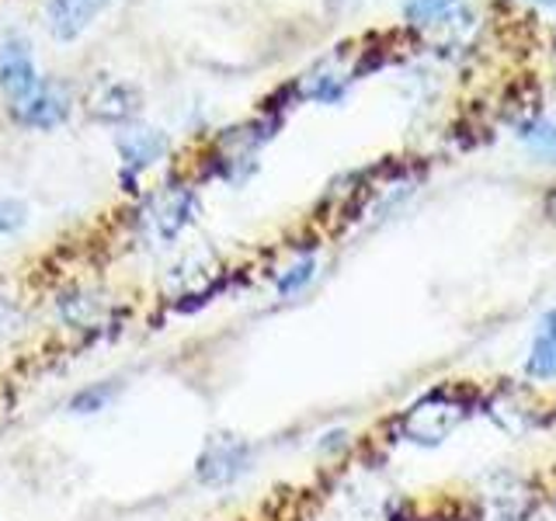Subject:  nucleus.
<instances>
[{"instance_id":"nucleus-1","label":"nucleus","mask_w":556,"mask_h":521,"mask_svg":"<svg viewBox=\"0 0 556 521\" xmlns=\"http://www.w3.org/2000/svg\"><path fill=\"white\" fill-rule=\"evenodd\" d=\"M480 399L463 382H439L396 414V439L417 448H439L452 431L477 414Z\"/></svg>"},{"instance_id":"nucleus-2","label":"nucleus","mask_w":556,"mask_h":521,"mask_svg":"<svg viewBox=\"0 0 556 521\" xmlns=\"http://www.w3.org/2000/svg\"><path fill=\"white\" fill-rule=\"evenodd\" d=\"M251 469V445L233 434H216L199 452V483L205 486H230Z\"/></svg>"},{"instance_id":"nucleus-3","label":"nucleus","mask_w":556,"mask_h":521,"mask_svg":"<svg viewBox=\"0 0 556 521\" xmlns=\"http://www.w3.org/2000/svg\"><path fill=\"white\" fill-rule=\"evenodd\" d=\"M8 109H11V118L17 122V126H25V129H56L70 118L74 98H70V91L63 84L42 80L28 98L8 104Z\"/></svg>"},{"instance_id":"nucleus-4","label":"nucleus","mask_w":556,"mask_h":521,"mask_svg":"<svg viewBox=\"0 0 556 521\" xmlns=\"http://www.w3.org/2000/svg\"><path fill=\"white\" fill-rule=\"evenodd\" d=\"M39 84L42 77H39V69H35L28 42L22 35H8L4 46H0V91H4L8 104L28 98Z\"/></svg>"},{"instance_id":"nucleus-5","label":"nucleus","mask_w":556,"mask_h":521,"mask_svg":"<svg viewBox=\"0 0 556 521\" xmlns=\"http://www.w3.org/2000/svg\"><path fill=\"white\" fill-rule=\"evenodd\" d=\"M195 216H199V195L185 185H167L150 202V223L156 226V237L161 240L181 237V230Z\"/></svg>"},{"instance_id":"nucleus-6","label":"nucleus","mask_w":556,"mask_h":521,"mask_svg":"<svg viewBox=\"0 0 556 521\" xmlns=\"http://www.w3.org/2000/svg\"><path fill=\"white\" fill-rule=\"evenodd\" d=\"M115 150L122 156V174H132L136 178L139 170L164 161V153L170 150V139L153 126H136V129H122L115 136Z\"/></svg>"},{"instance_id":"nucleus-7","label":"nucleus","mask_w":556,"mask_h":521,"mask_svg":"<svg viewBox=\"0 0 556 521\" xmlns=\"http://www.w3.org/2000/svg\"><path fill=\"white\" fill-rule=\"evenodd\" d=\"M109 0H49L46 4V25L56 42H74L91 28Z\"/></svg>"},{"instance_id":"nucleus-8","label":"nucleus","mask_w":556,"mask_h":521,"mask_svg":"<svg viewBox=\"0 0 556 521\" xmlns=\"http://www.w3.org/2000/svg\"><path fill=\"white\" fill-rule=\"evenodd\" d=\"M143 109V91L136 84L126 80H104L98 91L87 98V112H91L98 122H129Z\"/></svg>"},{"instance_id":"nucleus-9","label":"nucleus","mask_w":556,"mask_h":521,"mask_svg":"<svg viewBox=\"0 0 556 521\" xmlns=\"http://www.w3.org/2000/svg\"><path fill=\"white\" fill-rule=\"evenodd\" d=\"M400 14L410 28H442L463 22L466 4L463 0H404Z\"/></svg>"},{"instance_id":"nucleus-10","label":"nucleus","mask_w":556,"mask_h":521,"mask_svg":"<svg viewBox=\"0 0 556 521\" xmlns=\"http://www.w3.org/2000/svg\"><path fill=\"white\" fill-rule=\"evenodd\" d=\"M521 376L535 382V386H549V382H556V341L535 334L526 358H521Z\"/></svg>"},{"instance_id":"nucleus-11","label":"nucleus","mask_w":556,"mask_h":521,"mask_svg":"<svg viewBox=\"0 0 556 521\" xmlns=\"http://www.w3.org/2000/svg\"><path fill=\"white\" fill-rule=\"evenodd\" d=\"M515 136L526 143L535 156H543V161L556 164V122L553 118H526L515 126Z\"/></svg>"},{"instance_id":"nucleus-12","label":"nucleus","mask_w":556,"mask_h":521,"mask_svg":"<svg viewBox=\"0 0 556 521\" xmlns=\"http://www.w3.org/2000/svg\"><path fill=\"white\" fill-rule=\"evenodd\" d=\"M317 271H320V260L306 254V257H295L292 265L275 278V292L282 300H292V295H303L313 282H317Z\"/></svg>"},{"instance_id":"nucleus-13","label":"nucleus","mask_w":556,"mask_h":521,"mask_svg":"<svg viewBox=\"0 0 556 521\" xmlns=\"http://www.w3.org/2000/svg\"><path fill=\"white\" fill-rule=\"evenodd\" d=\"M112 396H115L112 382H94V386L80 390L74 399H70V410H74V414H98V410H104L112 404Z\"/></svg>"},{"instance_id":"nucleus-14","label":"nucleus","mask_w":556,"mask_h":521,"mask_svg":"<svg viewBox=\"0 0 556 521\" xmlns=\"http://www.w3.org/2000/svg\"><path fill=\"white\" fill-rule=\"evenodd\" d=\"M28 223V205L22 199H0V237L17 233Z\"/></svg>"},{"instance_id":"nucleus-15","label":"nucleus","mask_w":556,"mask_h":521,"mask_svg":"<svg viewBox=\"0 0 556 521\" xmlns=\"http://www.w3.org/2000/svg\"><path fill=\"white\" fill-rule=\"evenodd\" d=\"M348 445H352V431H348V428H330L327 434H320L317 452H320V456H338V452H344Z\"/></svg>"},{"instance_id":"nucleus-16","label":"nucleus","mask_w":556,"mask_h":521,"mask_svg":"<svg viewBox=\"0 0 556 521\" xmlns=\"http://www.w3.org/2000/svg\"><path fill=\"white\" fill-rule=\"evenodd\" d=\"M324 8H327V14L344 17V14L358 11V8H362V0H324Z\"/></svg>"},{"instance_id":"nucleus-17","label":"nucleus","mask_w":556,"mask_h":521,"mask_svg":"<svg viewBox=\"0 0 556 521\" xmlns=\"http://www.w3.org/2000/svg\"><path fill=\"white\" fill-rule=\"evenodd\" d=\"M539 338H549V341H556V306H549L543 317H539V330H535Z\"/></svg>"},{"instance_id":"nucleus-18","label":"nucleus","mask_w":556,"mask_h":521,"mask_svg":"<svg viewBox=\"0 0 556 521\" xmlns=\"http://www.w3.org/2000/svg\"><path fill=\"white\" fill-rule=\"evenodd\" d=\"M529 4H535V8H546V11H553V8H556V0H529Z\"/></svg>"}]
</instances>
